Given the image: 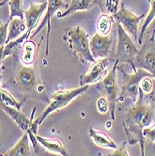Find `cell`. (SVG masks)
I'll list each match as a JSON object with an SVG mask.
<instances>
[{"mask_svg":"<svg viewBox=\"0 0 155 156\" xmlns=\"http://www.w3.org/2000/svg\"><path fill=\"white\" fill-rule=\"evenodd\" d=\"M155 123V108L150 99L146 98L139 91L136 102L127 108L122 121L127 142L130 145L139 144L141 155H145V137L143 131L147 127Z\"/></svg>","mask_w":155,"mask_h":156,"instance_id":"obj_1","label":"cell"},{"mask_svg":"<svg viewBox=\"0 0 155 156\" xmlns=\"http://www.w3.org/2000/svg\"><path fill=\"white\" fill-rule=\"evenodd\" d=\"M12 83L16 91L23 98L22 102H25L27 99H36L48 103L50 97L47 96L46 89L41 80L36 64L31 66L21 65L14 72Z\"/></svg>","mask_w":155,"mask_h":156,"instance_id":"obj_2","label":"cell"},{"mask_svg":"<svg viewBox=\"0 0 155 156\" xmlns=\"http://www.w3.org/2000/svg\"><path fill=\"white\" fill-rule=\"evenodd\" d=\"M89 88H90V85H84V86H79L75 89L58 90L54 92L51 95L50 101L48 102V106L46 107L44 111L42 112L37 118L34 119L33 129L31 132L37 135L38 131V127L48 118V116H50L51 113L55 111H58L66 108L74 99L83 94L84 93H86Z\"/></svg>","mask_w":155,"mask_h":156,"instance_id":"obj_3","label":"cell"},{"mask_svg":"<svg viewBox=\"0 0 155 156\" xmlns=\"http://www.w3.org/2000/svg\"><path fill=\"white\" fill-rule=\"evenodd\" d=\"M64 39L68 43V47L75 57L82 64L86 65L95 61L90 50L89 35L80 26L66 28Z\"/></svg>","mask_w":155,"mask_h":156,"instance_id":"obj_4","label":"cell"},{"mask_svg":"<svg viewBox=\"0 0 155 156\" xmlns=\"http://www.w3.org/2000/svg\"><path fill=\"white\" fill-rule=\"evenodd\" d=\"M122 66H118V71L121 74L119 102H123L126 98H131L133 102H136L139 95L140 80L144 77H153L142 68H136L133 70V73H127Z\"/></svg>","mask_w":155,"mask_h":156,"instance_id":"obj_5","label":"cell"},{"mask_svg":"<svg viewBox=\"0 0 155 156\" xmlns=\"http://www.w3.org/2000/svg\"><path fill=\"white\" fill-rule=\"evenodd\" d=\"M117 25V47L115 52L114 62L118 66L124 64L131 66L133 67L134 60L139 52V49L136 45L131 37L125 32L122 26L116 23Z\"/></svg>","mask_w":155,"mask_h":156,"instance_id":"obj_6","label":"cell"},{"mask_svg":"<svg viewBox=\"0 0 155 156\" xmlns=\"http://www.w3.org/2000/svg\"><path fill=\"white\" fill-rule=\"evenodd\" d=\"M118 64L114 62L111 70L100 80L98 89H100L103 95H105L109 103V113L111 119L115 121V111L117 108V103L119 102V95H120V87L118 81Z\"/></svg>","mask_w":155,"mask_h":156,"instance_id":"obj_7","label":"cell"},{"mask_svg":"<svg viewBox=\"0 0 155 156\" xmlns=\"http://www.w3.org/2000/svg\"><path fill=\"white\" fill-rule=\"evenodd\" d=\"M133 70L142 68L150 73L155 79V30L146 38L144 43L136 56L133 64Z\"/></svg>","mask_w":155,"mask_h":156,"instance_id":"obj_8","label":"cell"},{"mask_svg":"<svg viewBox=\"0 0 155 156\" xmlns=\"http://www.w3.org/2000/svg\"><path fill=\"white\" fill-rule=\"evenodd\" d=\"M112 16L115 20V23H120L125 30V32L130 37H132L134 40L138 41V25L140 21L145 17L144 14L136 15L133 11L122 5V7L117 10V12L114 13Z\"/></svg>","mask_w":155,"mask_h":156,"instance_id":"obj_9","label":"cell"},{"mask_svg":"<svg viewBox=\"0 0 155 156\" xmlns=\"http://www.w3.org/2000/svg\"><path fill=\"white\" fill-rule=\"evenodd\" d=\"M47 9L44 13V17L42 19V22L39 25L37 26L36 30L34 32L31 33L29 38L33 39V37H35L37 33L40 32V30L43 29V27L46 25L48 30H47V40H46V48H45V56L49 55V46H50V37H51V21L53 15H55L56 13L60 10H65L67 7L68 4L65 3L63 0H47Z\"/></svg>","mask_w":155,"mask_h":156,"instance_id":"obj_10","label":"cell"},{"mask_svg":"<svg viewBox=\"0 0 155 156\" xmlns=\"http://www.w3.org/2000/svg\"><path fill=\"white\" fill-rule=\"evenodd\" d=\"M113 41L114 37L111 33L108 35L94 34L90 39V50L93 58L98 60L108 57L113 47Z\"/></svg>","mask_w":155,"mask_h":156,"instance_id":"obj_11","label":"cell"},{"mask_svg":"<svg viewBox=\"0 0 155 156\" xmlns=\"http://www.w3.org/2000/svg\"><path fill=\"white\" fill-rule=\"evenodd\" d=\"M109 57L95 60L92 63L90 68L86 73L80 77L79 86L91 85L99 82L107 74V68L109 66Z\"/></svg>","mask_w":155,"mask_h":156,"instance_id":"obj_12","label":"cell"},{"mask_svg":"<svg viewBox=\"0 0 155 156\" xmlns=\"http://www.w3.org/2000/svg\"><path fill=\"white\" fill-rule=\"evenodd\" d=\"M47 6H48L47 1L42 3L32 2L29 5V8L26 10H24V21L27 27L26 33L29 35V37L32 31L37 28L41 16L43 15L47 9Z\"/></svg>","mask_w":155,"mask_h":156,"instance_id":"obj_13","label":"cell"},{"mask_svg":"<svg viewBox=\"0 0 155 156\" xmlns=\"http://www.w3.org/2000/svg\"><path fill=\"white\" fill-rule=\"evenodd\" d=\"M0 108L10 117V119L15 122L23 132L32 131L33 129V121L34 116L36 113L37 108H34V111L32 112L31 118H27L23 113L21 111V109H18L16 108H13L10 106H7L5 104L0 103Z\"/></svg>","mask_w":155,"mask_h":156,"instance_id":"obj_14","label":"cell"},{"mask_svg":"<svg viewBox=\"0 0 155 156\" xmlns=\"http://www.w3.org/2000/svg\"><path fill=\"white\" fill-rule=\"evenodd\" d=\"M96 5H98V0H71L65 10H60L56 13V17L62 19L75 12L88 11Z\"/></svg>","mask_w":155,"mask_h":156,"instance_id":"obj_15","label":"cell"},{"mask_svg":"<svg viewBox=\"0 0 155 156\" xmlns=\"http://www.w3.org/2000/svg\"><path fill=\"white\" fill-rule=\"evenodd\" d=\"M38 52V46L33 39H26L21 48L20 61L23 65L31 66L36 64L37 56Z\"/></svg>","mask_w":155,"mask_h":156,"instance_id":"obj_16","label":"cell"},{"mask_svg":"<svg viewBox=\"0 0 155 156\" xmlns=\"http://www.w3.org/2000/svg\"><path fill=\"white\" fill-rule=\"evenodd\" d=\"M37 139L40 145L43 147V149L48 152V153H52L55 155H61V156H67L68 151L63 145V143L57 138H48L38 136L37 134L36 135Z\"/></svg>","mask_w":155,"mask_h":156,"instance_id":"obj_17","label":"cell"},{"mask_svg":"<svg viewBox=\"0 0 155 156\" xmlns=\"http://www.w3.org/2000/svg\"><path fill=\"white\" fill-rule=\"evenodd\" d=\"M29 142H30L29 135H28L27 132H23V136H21L18 142L10 150H9L7 152L3 153L2 155H4V156H29V155H32Z\"/></svg>","mask_w":155,"mask_h":156,"instance_id":"obj_18","label":"cell"},{"mask_svg":"<svg viewBox=\"0 0 155 156\" xmlns=\"http://www.w3.org/2000/svg\"><path fill=\"white\" fill-rule=\"evenodd\" d=\"M89 136L92 138L93 142L100 148L103 149H109V150H115L118 145L114 142L107 134L104 133L103 131L94 129L93 127H90L89 129Z\"/></svg>","mask_w":155,"mask_h":156,"instance_id":"obj_19","label":"cell"},{"mask_svg":"<svg viewBox=\"0 0 155 156\" xmlns=\"http://www.w3.org/2000/svg\"><path fill=\"white\" fill-rule=\"evenodd\" d=\"M26 30H27V27H26L24 19L16 17L10 20L9 23V27H8L7 43L23 36L26 32Z\"/></svg>","mask_w":155,"mask_h":156,"instance_id":"obj_20","label":"cell"},{"mask_svg":"<svg viewBox=\"0 0 155 156\" xmlns=\"http://www.w3.org/2000/svg\"><path fill=\"white\" fill-rule=\"evenodd\" d=\"M116 23L113 16L111 14L103 12L101 15L98 17L96 22V30L97 33L101 35H108L111 33L113 24Z\"/></svg>","mask_w":155,"mask_h":156,"instance_id":"obj_21","label":"cell"},{"mask_svg":"<svg viewBox=\"0 0 155 156\" xmlns=\"http://www.w3.org/2000/svg\"><path fill=\"white\" fill-rule=\"evenodd\" d=\"M9 21L7 23H2L0 21V81L2 79V65L4 62V50L7 44V37H8V27Z\"/></svg>","mask_w":155,"mask_h":156,"instance_id":"obj_22","label":"cell"},{"mask_svg":"<svg viewBox=\"0 0 155 156\" xmlns=\"http://www.w3.org/2000/svg\"><path fill=\"white\" fill-rule=\"evenodd\" d=\"M9 21L13 18H22L24 19V8H23V0H9Z\"/></svg>","mask_w":155,"mask_h":156,"instance_id":"obj_23","label":"cell"},{"mask_svg":"<svg viewBox=\"0 0 155 156\" xmlns=\"http://www.w3.org/2000/svg\"><path fill=\"white\" fill-rule=\"evenodd\" d=\"M0 103L16 108L18 109H21L23 106V103L21 100L16 99L9 92H8L3 87H1V90H0Z\"/></svg>","mask_w":155,"mask_h":156,"instance_id":"obj_24","label":"cell"},{"mask_svg":"<svg viewBox=\"0 0 155 156\" xmlns=\"http://www.w3.org/2000/svg\"><path fill=\"white\" fill-rule=\"evenodd\" d=\"M150 2V9H149V12H148V15L145 19V22L141 27V30H140V33L138 35V43L141 44L142 43V39L144 37V35H145V32L147 30L148 26L151 23V22L155 19V0H149Z\"/></svg>","mask_w":155,"mask_h":156,"instance_id":"obj_25","label":"cell"},{"mask_svg":"<svg viewBox=\"0 0 155 156\" xmlns=\"http://www.w3.org/2000/svg\"><path fill=\"white\" fill-rule=\"evenodd\" d=\"M121 3V0H98L102 12L108 13L113 15L119 9V6Z\"/></svg>","mask_w":155,"mask_h":156,"instance_id":"obj_26","label":"cell"},{"mask_svg":"<svg viewBox=\"0 0 155 156\" xmlns=\"http://www.w3.org/2000/svg\"><path fill=\"white\" fill-rule=\"evenodd\" d=\"M153 78L151 77H144L139 82V91L141 92L144 95L148 96L151 94L153 92Z\"/></svg>","mask_w":155,"mask_h":156,"instance_id":"obj_27","label":"cell"},{"mask_svg":"<svg viewBox=\"0 0 155 156\" xmlns=\"http://www.w3.org/2000/svg\"><path fill=\"white\" fill-rule=\"evenodd\" d=\"M96 108L100 114H107L109 111V103L105 95L100 96L96 101Z\"/></svg>","mask_w":155,"mask_h":156,"instance_id":"obj_28","label":"cell"},{"mask_svg":"<svg viewBox=\"0 0 155 156\" xmlns=\"http://www.w3.org/2000/svg\"><path fill=\"white\" fill-rule=\"evenodd\" d=\"M143 136L145 137V140H148L150 144L155 143V123L144 129Z\"/></svg>","mask_w":155,"mask_h":156,"instance_id":"obj_29","label":"cell"},{"mask_svg":"<svg viewBox=\"0 0 155 156\" xmlns=\"http://www.w3.org/2000/svg\"><path fill=\"white\" fill-rule=\"evenodd\" d=\"M126 142L127 141H124V142L120 146V147H117L114 151L110 152L109 154H107L108 156H129V152L126 150Z\"/></svg>","mask_w":155,"mask_h":156,"instance_id":"obj_30","label":"cell"},{"mask_svg":"<svg viewBox=\"0 0 155 156\" xmlns=\"http://www.w3.org/2000/svg\"><path fill=\"white\" fill-rule=\"evenodd\" d=\"M8 2H9V0H3L2 2H0V8L3 7V6H5Z\"/></svg>","mask_w":155,"mask_h":156,"instance_id":"obj_31","label":"cell"},{"mask_svg":"<svg viewBox=\"0 0 155 156\" xmlns=\"http://www.w3.org/2000/svg\"><path fill=\"white\" fill-rule=\"evenodd\" d=\"M110 127H111L110 122H107V128H110Z\"/></svg>","mask_w":155,"mask_h":156,"instance_id":"obj_32","label":"cell"},{"mask_svg":"<svg viewBox=\"0 0 155 156\" xmlns=\"http://www.w3.org/2000/svg\"><path fill=\"white\" fill-rule=\"evenodd\" d=\"M0 135H1V127H0Z\"/></svg>","mask_w":155,"mask_h":156,"instance_id":"obj_33","label":"cell"},{"mask_svg":"<svg viewBox=\"0 0 155 156\" xmlns=\"http://www.w3.org/2000/svg\"><path fill=\"white\" fill-rule=\"evenodd\" d=\"M0 82H1V81H0ZM0 90H1V84H0Z\"/></svg>","mask_w":155,"mask_h":156,"instance_id":"obj_34","label":"cell"}]
</instances>
